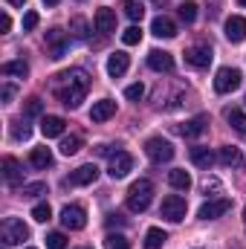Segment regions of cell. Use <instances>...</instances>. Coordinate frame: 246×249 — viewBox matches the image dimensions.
Instances as JSON below:
<instances>
[{
  "label": "cell",
  "instance_id": "6da1fadb",
  "mask_svg": "<svg viewBox=\"0 0 246 249\" xmlns=\"http://www.w3.org/2000/svg\"><path fill=\"white\" fill-rule=\"evenodd\" d=\"M87 90H90V75L84 70H67L61 75H55V96L67 107H78Z\"/></svg>",
  "mask_w": 246,
  "mask_h": 249
},
{
  "label": "cell",
  "instance_id": "7a4b0ae2",
  "mask_svg": "<svg viewBox=\"0 0 246 249\" xmlns=\"http://www.w3.org/2000/svg\"><path fill=\"white\" fill-rule=\"evenodd\" d=\"M154 200V183L151 180H136L127 191V209L130 212H145Z\"/></svg>",
  "mask_w": 246,
  "mask_h": 249
},
{
  "label": "cell",
  "instance_id": "3957f363",
  "mask_svg": "<svg viewBox=\"0 0 246 249\" xmlns=\"http://www.w3.org/2000/svg\"><path fill=\"white\" fill-rule=\"evenodd\" d=\"M0 241L6 247H18V244L29 241V226L23 220H18V217H6L3 226H0Z\"/></svg>",
  "mask_w": 246,
  "mask_h": 249
},
{
  "label": "cell",
  "instance_id": "277c9868",
  "mask_svg": "<svg viewBox=\"0 0 246 249\" xmlns=\"http://www.w3.org/2000/svg\"><path fill=\"white\" fill-rule=\"evenodd\" d=\"M145 157H148L151 162H157V165L171 162V160H174V145H171L168 139H162V136H151V139L145 142Z\"/></svg>",
  "mask_w": 246,
  "mask_h": 249
},
{
  "label": "cell",
  "instance_id": "5b68a950",
  "mask_svg": "<svg viewBox=\"0 0 246 249\" xmlns=\"http://www.w3.org/2000/svg\"><path fill=\"white\" fill-rule=\"evenodd\" d=\"M185 212H188V206H185V200L180 194H168L165 200H162V206H159V214L168 220V223H180L185 220Z\"/></svg>",
  "mask_w": 246,
  "mask_h": 249
},
{
  "label": "cell",
  "instance_id": "8992f818",
  "mask_svg": "<svg viewBox=\"0 0 246 249\" xmlns=\"http://www.w3.org/2000/svg\"><path fill=\"white\" fill-rule=\"evenodd\" d=\"M241 87V70L235 67H220L217 75H214V90L217 93H232Z\"/></svg>",
  "mask_w": 246,
  "mask_h": 249
},
{
  "label": "cell",
  "instance_id": "52a82bcc",
  "mask_svg": "<svg viewBox=\"0 0 246 249\" xmlns=\"http://www.w3.org/2000/svg\"><path fill=\"white\" fill-rule=\"evenodd\" d=\"M130 171H133V157H130L127 151H116V154L110 157L107 174H110L113 180H124V177H127Z\"/></svg>",
  "mask_w": 246,
  "mask_h": 249
},
{
  "label": "cell",
  "instance_id": "ba28073f",
  "mask_svg": "<svg viewBox=\"0 0 246 249\" xmlns=\"http://www.w3.org/2000/svg\"><path fill=\"white\" fill-rule=\"evenodd\" d=\"M61 226L70 232H78L87 226V212L81 206H64L61 209Z\"/></svg>",
  "mask_w": 246,
  "mask_h": 249
},
{
  "label": "cell",
  "instance_id": "9c48e42d",
  "mask_svg": "<svg viewBox=\"0 0 246 249\" xmlns=\"http://www.w3.org/2000/svg\"><path fill=\"white\" fill-rule=\"evenodd\" d=\"M229 209H232V200H226V197H220V200H206V203L200 206L197 217H200V220H217V217H223Z\"/></svg>",
  "mask_w": 246,
  "mask_h": 249
},
{
  "label": "cell",
  "instance_id": "30bf717a",
  "mask_svg": "<svg viewBox=\"0 0 246 249\" xmlns=\"http://www.w3.org/2000/svg\"><path fill=\"white\" fill-rule=\"evenodd\" d=\"M47 47H50V58H64V53H67V47H70V35L64 32V29H50L47 32Z\"/></svg>",
  "mask_w": 246,
  "mask_h": 249
},
{
  "label": "cell",
  "instance_id": "8fae6325",
  "mask_svg": "<svg viewBox=\"0 0 246 249\" xmlns=\"http://www.w3.org/2000/svg\"><path fill=\"white\" fill-rule=\"evenodd\" d=\"M185 64H191V67H197V70L209 67V64H211V47H209V44H194V47H188V50H185Z\"/></svg>",
  "mask_w": 246,
  "mask_h": 249
},
{
  "label": "cell",
  "instance_id": "7c38bea8",
  "mask_svg": "<svg viewBox=\"0 0 246 249\" xmlns=\"http://www.w3.org/2000/svg\"><path fill=\"white\" fill-rule=\"evenodd\" d=\"M93 26H96V32H102V35L116 32V12L107 9V6H102V9L96 12V18H93Z\"/></svg>",
  "mask_w": 246,
  "mask_h": 249
},
{
  "label": "cell",
  "instance_id": "4fadbf2b",
  "mask_svg": "<svg viewBox=\"0 0 246 249\" xmlns=\"http://www.w3.org/2000/svg\"><path fill=\"white\" fill-rule=\"evenodd\" d=\"M148 67L154 72H171L174 70V55L165 53V50H151L148 53Z\"/></svg>",
  "mask_w": 246,
  "mask_h": 249
},
{
  "label": "cell",
  "instance_id": "5bb4252c",
  "mask_svg": "<svg viewBox=\"0 0 246 249\" xmlns=\"http://www.w3.org/2000/svg\"><path fill=\"white\" fill-rule=\"evenodd\" d=\"M96 177H99V168L93 165V162H87V165H78L72 174H70V186H90V183H96Z\"/></svg>",
  "mask_w": 246,
  "mask_h": 249
},
{
  "label": "cell",
  "instance_id": "9a60e30c",
  "mask_svg": "<svg viewBox=\"0 0 246 249\" xmlns=\"http://www.w3.org/2000/svg\"><path fill=\"white\" fill-rule=\"evenodd\" d=\"M113 113H116V102H113V99L93 102V107H90V119H93V122H107Z\"/></svg>",
  "mask_w": 246,
  "mask_h": 249
},
{
  "label": "cell",
  "instance_id": "2e32d148",
  "mask_svg": "<svg viewBox=\"0 0 246 249\" xmlns=\"http://www.w3.org/2000/svg\"><path fill=\"white\" fill-rule=\"evenodd\" d=\"M226 38L232 41V44H241L246 38V18L241 15H232L229 20H226Z\"/></svg>",
  "mask_w": 246,
  "mask_h": 249
},
{
  "label": "cell",
  "instance_id": "e0dca14e",
  "mask_svg": "<svg viewBox=\"0 0 246 249\" xmlns=\"http://www.w3.org/2000/svg\"><path fill=\"white\" fill-rule=\"evenodd\" d=\"M3 180H6L9 186H18V183L23 180V165H20L15 157H6V160H3Z\"/></svg>",
  "mask_w": 246,
  "mask_h": 249
},
{
  "label": "cell",
  "instance_id": "ac0fdd59",
  "mask_svg": "<svg viewBox=\"0 0 246 249\" xmlns=\"http://www.w3.org/2000/svg\"><path fill=\"white\" fill-rule=\"evenodd\" d=\"M127 67H130L127 53H113V55L107 58V75H110V78H122L124 72H127Z\"/></svg>",
  "mask_w": 246,
  "mask_h": 249
},
{
  "label": "cell",
  "instance_id": "d6986e66",
  "mask_svg": "<svg viewBox=\"0 0 246 249\" xmlns=\"http://www.w3.org/2000/svg\"><path fill=\"white\" fill-rule=\"evenodd\" d=\"M151 32H154L157 38H174V35H177V23H174L171 18L159 15V18H154V23H151Z\"/></svg>",
  "mask_w": 246,
  "mask_h": 249
},
{
  "label": "cell",
  "instance_id": "ffe728a7",
  "mask_svg": "<svg viewBox=\"0 0 246 249\" xmlns=\"http://www.w3.org/2000/svg\"><path fill=\"white\" fill-rule=\"evenodd\" d=\"M67 122H64L61 116H44L41 119V133L47 136V139H53V136H61Z\"/></svg>",
  "mask_w": 246,
  "mask_h": 249
},
{
  "label": "cell",
  "instance_id": "44dd1931",
  "mask_svg": "<svg viewBox=\"0 0 246 249\" xmlns=\"http://www.w3.org/2000/svg\"><path fill=\"white\" fill-rule=\"evenodd\" d=\"M191 162H194L197 168H206V171H209V168L214 165V154H211L209 148H203V145H194V148H191Z\"/></svg>",
  "mask_w": 246,
  "mask_h": 249
},
{
  "label": "cell",
  "instance_id": "7402d4cb",
  "mask_svg": "<svg viewBox=\"0 0 246 249\" xmlns=\"http://www.w3.org/2000/svg\"><path fill=\"white\" fill-rule=\"evenodd\" d=\"M217 162H220V165H226V168L241 165V148H235V145H223V148H220V154H217Z\"/></svg>",
  "mask_w": 246,
  "mask_h": 249
},
{
  "label": "cell",
  "instance_id": "603a6c76",
  "mask_svg": "<svg viewBox=\"0 0 246 249\" xmlns=\"http://www.w3.org/2000/svg\"><path fill=\"white\" fill-rule=\"evenodd\" d=\"M206 127H209V116H194V119H188V122L180 127V133L188 136V139H194V136H200Z\"/></svg>",
  "mask_w": 246,
  "mask_h": 249
},
{
  "label": "cell",
  "instance_id": "cb8c5ba5",
  "mask_svg": "<svg viewBox=\"0 0 246 249\" xmlns=\"http://www.w3.org/2000/svg\"><path fill=\"white\" fill-rule=\"evenodd\" d=\"M29 162H32L35 168H41V171H44V168H50L55 160H53V151H50V148H32Z\"/></svg>",
  "mask_w": 246,
  "mask_h": 249
},
{
  "label": "cell",
  "instance_id": "d4e9b609",
  "mask_svg": "<svg viewBox=\"0 0 246 249\" xmlns=\"http://www.w3.org/2000/svg\"><path fill=\"white\" fill-rule=\"evenodd\" d=\"M168 183H171V188H177V191H188L191 188V177H188V171H183V168H174V171H168Z\"/></svg>",
  "mask_w": 246,
  "mask_h": 249
},
{
  "label": "cell",
  "instance_id": "484cf974",
  "mask_svg": "<svg viewBox=\"0 0 246 249\" xmlns=\"http://www.w3.org/2000/svg\"><path fill=\"white\" fill-rule=\"evenodd\" d=\"M165 241H168V235H165L162 229H157V226L145 232V249H162Z\"/></svg>",
  "mask_w": 246,
  "mask_h": 249
},
{
  "label": "cell",
  "instance_id": "4316f807",
  "mask_svg": "<svg viewBox=\"0 0 246 249\" xmlns=\"http://www.w3.org/2000/svg\"><path fill=\"white\" fill-rule=\"evenodd\" d=\"M0 72L3 75H18V78H26L29 75V64L26 61H6L0 67Z\"/></svg>",
  "mask_w": 246,
  "mask_h": 249
},
{
  "label": "cell",
  "instance_id": "83f0119b",
  "mask_svg": "<svg viewBox=\"0 0 246 249\" xmlns=\"http://www.w3.org/2000/svg\"><path fill=\"white\" fill-rule=\"evenodd\" d=\"M226 119H229V124L238 130V133H246V113L244 110H238V107H232L229 113H226Z\"/></svg>",
  "mask_w": 246,
  "mask_h": 249
},
{
  "label": "cell",
  "instance_id": "f1b7e54d",
  "mask_svg": "<svg viewBox=\"0 0 246 249\" xmlns=\"http://www.w3.org/2000/svg\"><path fill=\"white\" fill-rule=\"evenodd\" d=\"M81 151V136H64L61 139V154L64 157H72Z\"/></svg>",
  "mask_w": 246,
  "mask_h": 249
},
{
  "label": "cell",
  "instance_id": "f546056e",
  "mask_svg": "<svg viewBox=\"0 0 246 249\" xmlns=\"http://www.w3.org/2000/svg\"><path fill=\"white\" fill-rule=\"evenodd\" d=\"M180 20H183V23H194V20H197V3H194V0L180 3Z\"/></svg>",
  "mask_w": 246,
  "mask_h": 249
},
{
  "label": "cell",
  "instance_id": "4dcf8cb0",
  "mask_svg": "<svg viewBox=\"0 0 246 249\" xmlns=\"http://www.w3.org/2000/svg\"><path fill=\"white\" fill-rule=\"evenodd\" d=\"M29 136H32V127L26 122H12V139L15 142H26Z\"/></svg>",
  "mask_w": 246,
  "mask_h": 249
},
{
  "label": "cell",
  "instance_id": "1f68e13d",
  "mask_svg": "<svg viewBox=\"0 0 246 249\" xmlns=\"http://www.w3.org/2000/svg\"><path fill=\"white\" fill-rule=\"evenodd\" d=\"M41 113H44V102L38 96H32V99L23 102V116H41Z\"/></svg>",
  "mask_w": 246,
  "mask_h": 249
},
{
  "label": "cell",
  "instance_id": "d6a6232c",
  "mask_svg": "<svg viewBox=\"0 0 246 249\" xmlns=\"http://www.w3.org/2000/svg\"><path fill=\"white\" fill-rule=\"evenodd\" d=\"M124 15L130 18V20H142V15H145V9H142V3H136V0H124L122 3Z\"/></svg>",
  "mask_w": 246,
  "mask_h": 249
},
{
  "label": "cell",
  "instance_id": "836d02e7",
  "mask_svg": "<svg viewBox=\"0 0 246 249\" xmlns=\"http://www.w3.org/2000/svg\"><path fill=\"white\" fill-rule=\"evenodd\" d=\"M70 32H72V38L84 41V38H87V20H84V18H72V20H70Z\"/></svg>",
  "mask_w": 246,
  "mask_h": 249
},
{
  "label": "cell",
  "instance_id": "e575fe53",
  "mask_svg": "<svg viewBox=\"0 0 246 249\" xmlns=\"http://www.w3.org/2000/svg\"><path fill=\"white\" fill-rule=\"evenodd\" d=\"M32 217H35L38 223H47V220L53 217V209H50V203H35V206H32Z\"/></svg>",
  "mask_w": 246,
  "mask_h": 249
},
{
  "label": "cell",
  "instance_id": "d590c367",
  "mask_svg": "<svg viewBox=\"0 0 246 249\" xmlns=\"http://www.w3.org/2000/svg\"><path fill=\"white\" fill-rule=\"evenodd\" d=\"M105 249H130V241H127L124 235H113V232H110V235L105 238Z\"/></svg>",
  "mask_w": 246,
  "mask_h": 249
},
{
  "label": "cell",
  "instance_id": "8d00e7d4",
  "mask_svg": "<svg viewBox=\"0 0 246 249\" xmlns=\"http://www.w3.org/2000/svg\"><path fill=\"white\" fill-rule=\"evenodd\" d=\"M122 41L127 44V47H136V44L142 41V29H139V26H127V29L122 32Z\"/></svg>",
  "mask_w": 246,
  "mask_h": 249
},
{
  "label": "cell",
  "instance_id": "74e56055",
  "mask_svg": "<svg viewBox=\"0 0 246 249\" xmlns=\"http://www.w3.org/2000/svg\"><path fill=\"white\" fill-rule=\"evenodd\" d=\"M47 249H67V235L64 232H50L47 235Z\"/></svg>",
  "mask_w": 246,
  "mask_h": 249
},
{
  "label": "cell",
  "instance_id": "f35d334b",
  "mask_svg": "<svg viewBox=\"0 0 246 249\" xmlns=\"http://www.w3.org/2000/svg\"><path fill=\"white\" fill-rule=\"evenodd\" d=\"M20 194L23 197H41V194H47V183H29V186L20 188Z\"/></svg>",
  "mask_w": 246,
  "mask_h": 249
},
{
  "label": "cell",
  "instance_id": "ab89813d",
  "mask_svg": "<svg viewBox=\"0 0 246 249\" xmlns=\"http://www.w3.org/2000/svg\"><path fill=\"white\" fill-rule=\"evenodd\" d=\"M124 96H127V99H133V102H139V99L145 96V84H142V81H139V84H130V87L124 90Z\"/></svg>",
  "mask_w": 246,
  "mask_h": 249
},
{
  "label": "cell",
  "instance_id": "60d3db41",
  "mask_svg": "<svg viewBox=\"0 0 246 249\" xmlns=\"http://www.w3.org/2000/svg\"><path fill=\"white\" fill-rule=\"evenodd\" d=\"M38 20H41V18H38V12H26V15H23V29H26V32H29V29H35V26H38Z\"/></svg>",
  "mask_w": 246,
  "mask_h": 249
},
{
  "label": "cell",
  "instance_id": "b9f144b4",
  "mask_svg": "<svg viewBox=\"0 0 246 249\" xmlns=\"http://www.w3.org/2000/svg\"><path fill=\"white\" fill-rule=\"evenodd\" d=\"M122 223H124L122 214H116V212H113V214H107V226H122Z\"/></svg>",
  "mask_w": 246,
  "mask_h": 249
},
{
  "label": "cell",
  "instance_id": "7bdbcfd3",
  "mask_svg": "<svg viewBox=\"0 0 246 249\" xmlns=\"http://www.w3.org/2000/svg\"><path fill=\"white\" fill-rule=\"evenodd\" d=\"M0 93H3V102H12V96H15V87H12V84H3V90H0Z\"/></svg>",
  "mask_w": 246,
  "mask_h": 249
},
{
  "label": "cell",
  "instance_id": "ee69618b",
  "mask_svg": "<svg viewBox=\"0 0 246 249\" xmlns=\"http://www.w3.org/2000/svg\"><path fill=\"white\" fill-rule=\"evenodd\" d=\"M0 29H3V32H9V29H12V18H9L6 12H3V18H0Z\"/></svg>",
  "mask_w": 246,
  "mask_h": 249
},
{
  "label": "cell",
  "instance_id": "f6af8a7d",
  "mask_svg": "<svg viewBox=\"0 0 246 249\" xmlns=\"http://www.w3.org/2000/svg\"><path fill=\"white\" fill-rule=\"evenodd\" d=\"M6 3H9V6H23L26 0H6Z\"/></svg>",
  "mask_w": 246,
  "mask_h": 249
},
{
  "label": "cell",
  "instance_id": "bcb514c9",
  "mask_svg": "<svg viewBox=\"0 0 246 249\" xmlns=\"http://www.w3.org/2000/svg\"><path fill=\"white\" fill-rule=\"evenodd\" d=\"M61 0H44V6H58Z\"/></svg>",
  "mask_w": 246,
  "mask_h": 249
},
{
  "label": "cell",
  "instance_id": "7dc6e473",
  "mask_svg": "<svg viewBox=\"0 0 246 249\" xmlns=\"http://www.w3.org/2000/svg\"><path fill=\"white\" fill-rule=\"evenodd\" d=\"M244 226H246V209H244Z\"/></svg>",
  "mask_w": 246,
  "mask_h": 249
},
{
  "label": "cell",
  "instance_id": "c3c4849f",
  "mask_svg": "<svg viewBox=\"0 0 246 249\" xmlns=\"http://www.w3.org/2000/svg\"><path fill=\"white\" fill-rule=\"evenodd\" d=\"M238 3H241V6H246V0H238Z\"/></svg>",
  "mask_w": 246,
  "mask_h": 249
},
{
  "label": "cell",
  "instance_id": "681fc988",
  "mask_svg": "<svg viewBox=\"0 0 246 249\" xmlns=\"http://www.w3.org/2000/svg\"><path fill=\"white\" fill-rule=\"evenodd\" d=\"M78 249H90V247H78Z\"/></svg>",
  "mask_w": 246,
  "mask_h": 249
},
{
  "label": "cell",
  "instance_id": "f907efd6",
  "mask_svg": "<svg viewBox=\"0 0 246 249\" xmlns=\"http://www.w3.org/2000/svg\"><path fill=\"white\" fill-rule=\"evenodd\" d=\"M3 249H9V247H6V244H3Z\"/></svg>",
  "mask_w": 246,
  "mask_h": 249
},
{
  "label": "cell",
  "instance_id": "816d5d0a",
  "mask_svg": "<svg viewBox=\"0 0 246 249\" xmlns=\"http://www.w3.org/2000/svg\"><path fill=\"white\" fill-rule=\"evenodd\" d=\"M29 249H32V247H29Z\"/></svg>",
  "mask_w": 246,
  "mask_h": 249
}]
</instances>
